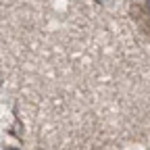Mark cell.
<instances>
[{"label":"cell","mask_w":150,"mask_h":150,"mask_svg":"<svg viewBox=\"0 0 150 150\" xmlns=\"http://www.w3.org/2000/svg\"><path fill=\"white\" fill-rule=\"evenodd\" d=\"M129 15L134 19V23L138 25V29L150 38V0H142V2H134L129 6Z\"/></svg>","instance_id":"1"}]
</instances>
